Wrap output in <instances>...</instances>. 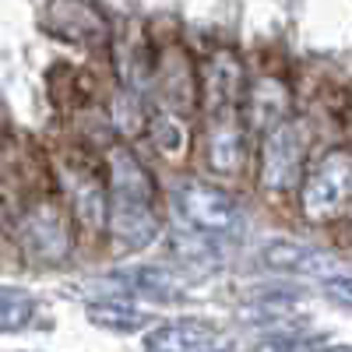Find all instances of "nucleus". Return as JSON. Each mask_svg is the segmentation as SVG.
<instances>
[{
  "mask_svg": "<svg viewBox=\"0 0 352 352\" xmlns=\"http://www.w3.org/2000/svg\"><path fill=\"white\" fill-rule=\"evenodd\" d=\"M310 352H352L349 345H324V349H310Z\"/></svg>",
  "mask_w": 352,
  "mask_h": 352,
  "instance_id": "412c9836",
  "label": "nucleus"
},
{
  "mask_svg": "<svg viewBox=\"0 0 352 352\" xmlns=\"http://www.w3.org/2000/svg\"><path fill=\"white\" fill-rule=\"evenodd\" d=\"M173 247H176V254H180L184 261H190V264H215L219 254H222V247H219L215 236L194 229L180 215H176V222H173Z\"/></svg>",
  "mask_w": 352,
  "mask_h": 352,
  "instance_id": "2eb2a0df",
  "label": "nucleus"
},
{
  "mask_svg": "<svg viewBox=\"0 0 352 352\" xmlns=\"http://www.w3.org/2000/svg\"><path fill=\"white\" fill-rule=\"evenodd\" d=\"M148 134L155 152L169 162H180L187 155V144H190V127H187V116H176L169 109H159L152 120H148Z\"/></svg>",
  "mask_w": 352,
  "mask_h": 352,
  "instance_id": "4468645a",
  "label": "nucleus"
},
{
  "mask_svg": "<svg viewBox=\"0 0 352 352\" xmlns=\"http://www.w3.org/2000/svg\"><path fill=\"white\" fill-rule=\"evenodd\" d=\"M303 173V131L282 120L264 134V148H261V187L268 194H285L300 184Z\"/></svg>",
  "mask_w": 352,
  "mask_h": 352,
  "instance_id": "20e7f679",
  "label": "nucleus"
},
{
  "mask_svg": "<svg viewBox=\"0 0 352 352\" xmlns=\"http://www.w3.org/2000/svg\"><path fill=\"white\" fill-rule=\"evenodd\" d=\"M155 85H159V96H162V109H169V113H176V116H187V113L194 109L197 81H194L190 56H187L180 46H169V50L159 56Z\"/></svg>",
  "mask_w": 352,
  "mask_h": 352,
  "instance_id": "423d86ee",
  "label": "nucleus"
},
{
  "mask_svg": "<svg viewBox=\"0 0 352 352\" xmlns=\"http://www.w3.org/2000/svg\"><path fill=\"white\" fill-rule=\"evenodd\" d=\"M113 120L124 134H138V131L148 127V116H144V109H141V96L131 92V88H120V92H116V102H113Z\"/></svg>",
  "mask_w": 352,
  "mask_h": 352,
  "instance_id": "6ab92c4d",
  "label": "nucleus"
},
{
  "mask_svg": "<svg viewBox=\"0 0 352 352\" xmlns=\"http://www.w3.org/2000/svg\"><path fill=\"white\" fill-rule=\"evenodd\" d=\"M324 289H328V296H335L338 303L352 307V275H331V278H324Z\"/></svg>",
  "mask_w": 352,
  "mask_h": 352,
  "instance_id": "aec40b11",
  "label": "nucleus"
},
{
  "mask_svg": "<svg viewBox=\"0 0 352 352\" xmlns=\"http://www.w3.org/2000/svg\"><path fill=\"white\" fill-rule=\"evenodd\" d=\"M247 155V127L236 113H219L208 120V134H204V159L222 176H232L243 166Z\"/></svg>",
  "mask_w": 352,
  "mask_h": 352,
  "instance_id": "0eeeda50",
  "label": "nucleus"
},
{
  "mask_svg": "<svg viewBox=\"0 0 352 352\" xmlns=\"http://www.w3.org/2000/svg\"><path fill=\"white\" fill-rule=\"evenodd\" d=\"M352 201V152L331 148L324 152L300 187V212L307 222L320 226L338 219Z\"/></svg>",
  "mask_w": 352,
  "mask_h": 352,
  "instance_id": "f03ea898",
  "label": "nucleus"
},
{
  "mask_svg": "<svg viewBox=\"0 0 352 352\" xmlns=\"http://www.w3.org/2000/svg\"><path fill=\"white\" fill-rule=\"evenodd\" d=\"M176 215H180L184 222H190L194 229L215 236V240L236 236L240 226H243L240 204L226 190L204 184V180H184L180 187H176Z\"/></svg>",
  "mask_w": 352,
  "mask_h": 352,
  "instance_id": "7ed1b4c3",
  "label": "nucleus"
},
{
  "mask_svg": "<svg viewBox=\"0 0 352 352\" xmlns=\"http://www.w3.org/2000/svg\"><path fill=\"white\" fill-rule=\"evenodd\" d=\"M21 240L39 261H60L71 250V226L60 204L39 201L32 212L21 219Z\"/></svg>",
  "mask_w": 352,
  "mask_h": 352,
  "instance_id": "39448f33",
  "label": "nucleus"
},
{
  "mask_svg": "<svg viewBox=\"0 0 352 352\" xmlns=\"http://www.w3.org/2000/svg\"><path fill=\"white\" fill-rule=\"evenodd\" d=\"M120 289L127 292H141V296H155V300H173L176 296V282L169 272L159 268H134V272H120Z\"/></svg>",
  "mask_w": 352,
  "mask_h": 352,
  "instance_id": "f3484780",
  "label": "nucleus"
},
{
  "mask_svg": "<svg viewBox=\"0 0 352 352\" xmlns=\"http://www.w3.org/2000/svg\"><path fill=\"white\" fill-rule=\"evenodd\" d=\"M109 204H106V229L116 250H144L159 236V190L152 173L131 148L109 152Z\"/></svg>",
  "mask_w": 352,
  "mask_h": 352,
  "instance_id": "f257e3e1",
  "label": "nucleus"
},
{
  "mask_svg": "<svg viewBox=\"0 0 352 352\" xmlns=\"http://www.w3.org/2000/svg\"><path fill=\"white\" fill-rule=\"evenodd\" d=\"M201 96L212 116L232 113V106L243 96V64L226 50L208 56V67H204V78H201Z\"/></svg>",
  "mask_w": 352,
  "mask_h": 352,
  "instance_id": "1a4fd4ad",
  "label": "nucleus"
},
{
  "mask_svg": "<svg viewBox=\"0 0 352 352\" xmlns=\"http://www.w3.org/2000/svg\"><path fill=\"white\" fill-rule=\"evenodd\" d=\"M289 102H292V96H289V85L282 78H261V81H254L247 88V102H243L247 127L268 134L272 127H278L285 120Z\"/></svg>",
  "mask_w": 352,
  "mask_h": 352,
  "instance_id": "9b49d317",
  "label": "nucleus"
},
{
  "mask_svg": "<svg viewBox=\"0 0 352 352\" xmlns=\"http://www.w3.org/2000/svg\"><path fill=\"white\" fill-rule=\"evenodd\" d=\"M215 345V331L204 320H169L148 331L144 349L148 352H208Z\"/></svg>",
  "mask_w": 352,
  "mask_h": 352,
  "instance_id": "f8f14e48",
  "label": "nucleus"
},
{
  "mask_svg": "<svg viewBox=\"0 0 352 352\" xmlns=\"http://www.w3.org/2000/svg\"><path fill=\"white\" fill-rule=\"evenodd\" d=\"M36 303L21 289H0V331H18L28 324Z\"/></svg>",
  "mask_w": 352,
  "mask_h": 352,
  "instance_id": "a211bd4d",
  "label": "nucleus"
},
{
  "mask_svg": "<svg viewBox=\"0 0 352 352\" xmlns=\"http://www.w3.org/2000/svg\"><path fill=\"white\" fill-rule=\"evenodd\" d=\"M46 25L60 39L78 46H102L106 43V18L92 11L85 0H53L46 11Z\"/></svg>",
  "mask_w": 352,
  "mask_h": 352,
  "instance_id": "6e6552de",
  "label": "nucleus"
},
{
  "mask_svg": "<svg viewBox=\"0 0 352 352\" xmlns=\"http://www.w3.org/2000/svg\"><path fill=\"white\" fill-rule=\"evenodd\" d=\"M71 204H74V215L85 229H102L106 226V204H109V190L102 184V176L88 173V169H74Z\"/></svg>",
  "mask_w": 352,
  "mask_h": 352,
  "instance_id": "ddd939ff",
  "label": "nucleus"
},
{
  "mask_svg": "<svg viewBox=\"0 0 352 352\" xmlns=\"http://www.w3.org/2000/svg\"><path fill=\"white\" fill-rule=\"evenodd\" d=\"M261 261L272 272H285V275H328L335 268V257L328 250H320L314 243H300V240H272L264 243Z\"/></svg>",
  "mask_w": 352,
  "mask_h": 352,
  "instance_id": "9d476101",
  "label": "nucleus"
},
{
  "mask_svg": "<svg viewBox=\"0 0 352 352\" xmlns=\"http://www.w3.org/2000/svg\"><path fill=\"white\" fill-rule=\"evenodd\" d=\"M88 320L106 331H138L148 314L134 303H124V300H102V303H92L88 307Z\"/></svg>",
  "mask_w": 352,
  "mask_h": 352,
  "instance_id": "dca6fc26",
  "label": "nucleus"
}]
</instances>
